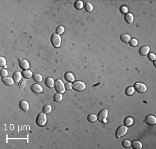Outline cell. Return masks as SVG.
Segmentation results:
<instances>
[{
	"mask_svg": "<svg viewBox=\"0 0 156 149\" xmlns=\"http://www.w3.org/2000/svg\"><path fill=\"white\" fill-rule=\"evenodd\" d=\"M51 42L54 47L59 48L61 45V37L56 33H54L51 36Z\"/></svg>",
	"mask_w": 156,
	"mask_h": 149,
	"instance_id": "6da1fadb",
	"label": "cell"
},
{
	"mask_svg": "<svg viewBox=\"0 0 156 149\" xmlns=\"http://www.w3.org/2000/svg\"><path fill=\"white\" fill-rule=\"evenodd\" d=\"M47 116H46V114H44V112H41L38 114L35 119L36 124L38 126H44L47 123Z\"/></svg>",
	"mask_w": 156,
	"mask_h": 149,
	"instance_id": "7a4b0ae2",
	"label": "cell"
},
{
	"mask_svg": "<svg viewBox=\"0 0 156 149\" xmlns=\"http://www.w3.org/2000/svg\"><path fill=\"white\" fill-rule=\"evenodd\" d=\"M54 87L56 91L58 93L62 94V93L65 92V86L63 82L61 80L58 79V80H56L54 83Z\"/></svg>",
	"mask_w": 156,
	"mask_h": 149,
	"instance_id": "3957f363",
	"label": "cell"
},
{
	"mask_svg": "<svg viewBox=\"0 0 156 149\" xmlns=\"http://www.w3.org/2000/svg\"><path fill=\"white\" fill-rule=\"evenodd\" d=\"M85 85L82 81L77 80V81L73 82L72 88H73V89H74L76 92H82L85 89Z\"/></svg>",
	"mask_w": 156,
	"mask_h": 149,
	"instance_id": "277c9868",
	"label": "cell"
},
{
	"mask_svg": "<svg viewBox=\"0 0 156 149\" xmlns=\"http://www.w3.org/2000/svg\"><path fill=\"white\" fill-rule=\"evenodd\" d=\"M128 131V128L126 126H120L117 128L115 132V136L117 138H120L124 136Z\"/></svg>",
	"mask_w": 156,
	"mask_h": 149,
	"instance_id": "5b68a950",
	"label": "cell"
},
{
	"mask_svg": "<svg viewBox=\"0 0 156 149\" xmlns=\"http://www.w3.org/2000/svg\"><path fill=\"white\" fill-rule=\"evenodd\" d=\"M133 88L135 89V90H136L137 92L139 93H144L147 89L146 86L142 83H135Z\"/></svg>",
	"mask_w": 156,
	"mask_h": 149,
	"instance_id": "8992f818",
	"label": "cell"
},
{
	"mask_svg": "<svg viewBox=\"0 0 156 149\" xmlns=\"http://www.w3.org/2000/svg\"><path fill=\"white\" fill-rule=\"evenodd\" d=\"M108 112L107 110H102L99 112L97 116V119L101 122V121H103L108 117Z\"/></svg>",
	"mask_w": 156,
	"mask_h": 149,
	"instance_id": "52a82bcc",
	"label": "cell"
},
{
	"mask_svg": "<svg viewBox=\"0 0 156 149\" xmlns=\"http://www.w3.org/2000/svg\"><path fill=\"white\" fill-rule=\"evenodd\" d=\"M144 122L149 126H153L156 123V118L153 115H147L145 117Z\"/></svg>",
	"mask_w": 156,
	"mask_h": 149,
	"instance_id": "ba28073f",
	"label": "cell"
},
{
	"mask_svg": "<svg viewBox=\"0 0 156 149\" xmlns=\"http://www.w3.org/2000/svg\"><path fill=\"white\" fill-rule=\"evenodd\" d=\"M19 107L24 112H27L29 110V105L28 103L26 101H20V103H19Z\"/></svg>",
	"mask_w": 156,
	"mask_h": 149,
	"instance_id": "9c48e42d",
	"label": "cell"
},
{
	"mask_svg": "<svg viewBox=\"0 0 156 149\" xmlns=\"http://www.w3.org/2000/svg\"><path fill=\"white\" fill-rule=\"evenodd\" d=\"M31 89L32 92L36 93V94H39L43 91V88H42L41 85L38 84H33L31 86Z\"/></svg>",
	"mask_w": 156,
	"mask_h": 149,
	"instance_id": "30bf717a",
	"label": "cell"
},
{
	"mask_svg": "<svg viewBox=\"0 0 156 149\" xmlns=\"http://www.w3.org/2000/svg\"><path fill=\"white\" fill-rule=\"evenodd\" d=\"M1 80H2V82L4 83V84L6 85H8V86H11V85H13V83H15L13 78H12L11 77H3Z\"/></svg>",
	"mask_w": 156,
	"mask_h": 149,
	"instance_id": "8fae6325",
	"label": "cell"
},
{
	"mask_svg": "<svg viewBox=\"0 0 156 149\" xmlns=\"http://www.w3.org/2000/svg\"><path fill=\"white\" fill-rule=\"evenodd\" d=\"M150 51V47L148 46H143L140 47V49L139 50V53L141 56H145L149 53Z\"/></svg>",
	"mask_w": 156,
	"mask_h": 149,
	"instance_id": "7c38bea8",
	"label": "cell"
},
{
	"mask_svg": "<svg viewBox=\"0 0 156 149\" xmlns=\"http://www.w3.org/2000/svg\"><path fill=\"white\" fill-rule=\"evenodd\" d=\"M19 66H20L21 69L25 70V69H28L29 68V63H28V62L27 60L22 59L19 62Z\"/></svg>",
	"mask_w": 156,
	"mask_h": 149,
	"instance_id": "4fadbf2b",
	"label": "cell"
},
{
	"mask_svg": "<svg viewBox=\"0 0 156 149\" xmlns=\"http://www.w3.org/2000/svg\"><path fill=\"white\" fill-rule=\"evenodd\" d=\"M22 74L20 72H15L13 75V78L15 81V83H19L20 80H22Z\"/></svg>",
	"mask_w": 156,
	"mask_h": 149,
	"instance_id": "5bb4252c",
	"label": "cell"
},
{
	"mask_svg": "<svg viewBox=\"0 0 156 149\" xmlns=\"http://www.w3.org/2000/svg\"><path fill=\"white\" fill-rule=\"evenodd\" d=\"M124 19L128 24H132L133 22V20H134V16H133V14L127 13L124 16Z\"/></svg>",
	"mask_w": 156,
	"mask_h": 149,
	"instance_id": "9a60e30c",
	"label": "cell"
},
{
	"mask_svg": "<svg viewBox=\"0 0 156 149\" xmlns=\"http://www.w3.org/2000/svg\"><path fill=\"white\" fill-rule=\"evenodd\" d=\"M54 80L53 78H51L50 77L47 78V79L45 80V85H47V88H52L54 86Z\"/></svg>",
	"mask_w": 156,
	"mask_h": 149,
	"instance_id": "2e32d148",
	"label": "cell"
},
{
	"mask_svg": "<svg viewBox=\"0 0 156 149\" xmlns=\"http://www.w3.org/2000/svg\"><path fill=\"white\" fill-rule=\"evenodd\" d=\"M133 149H141L142 148V144L141 143L140 141H137V140H135V141H132L131 143V145Z\"/></svg>",
	"mask_w": 156,
	"mask_h": 149,
	"instance_id": "e0dca14e",
	"label": "cell"
},
{
	"mask_svg": "<svg viewBox=\"0 0 156 149\" xmlns=\"http://www.w3.org/2000/svg\"><path fill=\"white\" fill-rule=\"evenodd\" d=\"M65 78L66 79V80L69 81L70 83H72V82H74V81H75L73 74H71V73L70 72H67L65 74Z\"/></svg>",
	"mask_w": 156,
	"mask_h": 149,
	"instance_id": "ac0fdd59",
	"label": "cell"
},
{
	"mask_svg": "<svg viewBox=\"0 0 156 149\" xmlns=\"http://www.w3.org/2000/svg\"><path fill=\"white\" fill-rule=\"evenodd\" d=\"M22 76L24 77L25 78H30L33 76V73L31 72V71L28 70V69H25L22 72Z\"/></svg>",
	"mask_w": 156,
	"mask_h": 149,
	"instance_id": "d6986e66",
	"label": "cell"
},
{
	"mask_svg": "<svg viewBox=\"0 0 156 149\" xmlns=\"http://www.w3.org/2000/svg\"><path fill=\"white\" fill-rule=\"evenodd\" d=\"M74 8H76V10H81L83 8L84 6V4L83 2L81 1H76L74 3Z\"/></svg>",
	"mask_w": 156,
	"mask_h": 149,
	"instance_id": "ffe728a7",
	"label": "cell"
},
{
	"mask_svg": "<svg viewBox=\"0 0 156 149\" xmlns=\"http://www.w3.org/2000/svg\"><path fill=\"white\" fill-rule=\"evenodd\" d=\"M120 39L124 43H128L130 40V36L128 34H122L120 36Z\"/></svg>",
	"mask_w": 156,
	"mask_h": 149,
	"instance_id": "44dd1931",
	"label": "cell"
},
{
	"mask_svg": "<svg viewBox=\"0 0 156 149\" xmlns=\"http://www.w3.org/2000/svg\"><path fill=\"white\" fill-rule=\"evenodd\" d=\"M133 122H134V121H133V118H131V117H126V118L124 119V126L128 127V126H132Z\"/></svg>",
	"mask_w": 156,
	"mask_h": 149,
	"instance_id": "7402d4cb",
	"label": "cell"
},
{
	"mask_svg": "<svg viewBox=\"0 0 156 149\" xmlns=\"http://www.w3.org/2000/svg\"><path fill=\"white\" fill-rule=\"evenodd\" d=\"M134 92H135V89L133 87H128V88H127L126 89V90H125V93H126V94L127 96H132L134 94Z\"/></svg>",
	"mask_w": 156,
	"mask_h": 149,
	"instance_id": "603a6c76",
	"label": "cell"
},
{
	"mask_svg": "<svg viewBox=\"0 0 156 149\" xmlns=\"http://www.w3.org/2000/svg\"><path fill=\"white\" fill-rule=\"evenodd\" d=\"M33 79L37 83H40L43 80V76L40 74H33Z\"/></svg>",
	"mask_w": 156,
	"mask_h": 149,
	"instance_id": "cb8c5ba5",
	"label": "cell"
},
{
	"mask_svg": "<svg viewBox=\"0 0 156 149\" xmlns=\"http://www.w3.org/2000/svg\"><path fill=\"white\" fill-rule=\"evenodd\" d=\"M51 110H52V107L51 105L47 104V105H45L43 108V112L44 114H49L51 112Z\"/></svg>",
	"mask_w": 156,
	"mask_h": 149,
	"instance_id": "d4e9b609",
	"label": "cell"
},
{
	"mask_svg": "<svg viewBox=\"0 0 156 149\" xmlns=\"http://www.w3.org/2000/svg\"><path fill=\"white\" fill-rule=\"evenodd\" d=\"M87 120H88L89 122H95L97 120V115H95L94 114H90L87 117Z\"/></svg>",
	"mask_w": 156,
	"mask_h": 149,
	"instance_id": "484cf974",
	"label": "cell"
},
{
	"mask_svg": "<svg viewBox=\"0 0 156 149\" xmlns=\"http://www.w3.org/2000/svg\"><path fill=\"white\" fill-rule=\"evenodd\" d=\"M85 9L86 11L87 12L92 11V10H93V6H92V4H90V2H86L85 4Z\"/></svg>",
	"mask_w": 156,
	"mask_h": 149,
	"instance_id": "4316f807",
	"label": "cell"
},
{
	"mask_svg": "<svg viewBox=\"0 0 156 149\" xmlns=\"http://www.w3.org/2000/svg\"><path fill=\"white\" fill-rule=\"evenodd\" d=\"M62 99V96L61 94L60 93H56L55 94L54 96V100L56 102H60L61 101Z\"/></svg>",
	"mask_w": 156,
	"mask_h": 149,
	"instance_id": "83f0119b",
	"label": "cell"
},
{
	"mask_svg": "<svg viewBox=\"0 0 156 149\" xmlns=\"http://www.w3.org/2000/svg\"><path fill=\"white\" fill-rule=\"evenodd\" d=\"M130 145H131L130 141H129V140H127V139H125L124 141H123V142H122V146H123V147H124L126 149L130 147Z\"/></svg>",
	"mask_w": 156,
	"mask_h": 149,
	"instance_id": "f1b7e54d",
	"label": "cell"
},
{
	"mask_svg": "<svg viewBox=\"0 0 156 149\" xmlns=\"http://www.w3.org/2000/svg\"><path fill=\"white\" fill-rule=\"evenodd\" d=\"M137 44H138V42H137V40L135 38H133V39H130V42H129V45H130L131 46H136L137 45Z\"/></svg>",
	"mask_w": 156,
	"mask_h": 149,
	"instance_id": "f546056e",
	"label": "cell"
},
{
	"mask_svg": "<svg viewBox=\"0 0 156 149\" xmlns=\"http://www.w3.org/2000/svg\"><path fill=\"white\" fill-rule=\"evenodd\" d=\"M56 33L57 34H62V33H63V32H64V28H63V27H62V26H59V27H58L57 28H56Z\"/></svg>",
	"mask_w": 156,
	"mask_h": 149,
	"instance_id": "4dcf8cb0",
	"label": "cell"
},
{
	"mask_svg": "<svg viewBox=\"0 0 156 149\" xmlns=\"http://www.w3.org/2000/svg\"><path fill=\"white\" fill-rule=\"evenodd\" d=\"M148 59H149V60H151V61H154V60H156V55L154 54H153V53H150V54H148Z\"/></svg>",
	"mask_w": 156,
	"mask_h": 149,
	"instance_id": "1f68e13d",
	"label": "cell"
},
{
	"mask_svg": "<svg viewBox=\"0 0 156 149\" xmlns=\"http://www.w3.org/2000/svg\"><path fill=\"white\" fill-rule=\"evenodd\" d=\"M6 65V60L4 57H0V65L1 67H4Z\"/></svg>",
	"mask_w": 156,
	"mask_h": 149,
	"instance_id": "d6a6232c",
	"label": "cell"
},
{
	"mask_svg": "<svg viewBox=\"0 0 156 149\" xmlns=\"http://www.w3.org/2000/svg\"><path fill=\"white\" fill-rule=\"evenodd\" d=\"M1 76L2 77H6L8 76V72L5 69H2L1 70Z\"/></svg>",
	"mask_w": 156,
	"mask_h": 149,
	"instance_id": "836d02e7",
	"label": "cell"
},
{
	"mask_svg": "<svg viewBox=\"0 0 156 149\" xmlns=\"http://www.w3.org/2000/svg\"><path fill=\"white\" fill-rule=\"evenodd\" d=\"M120 11L122 13H126V14L128 13V8L126 6H122L121 8H120Z\"/></svg>",
	"mask_w": 156,
	"mask_h": 149,
	"instance_id": "e575fe53",
	"label": "cell"
},
{
	"mask_svg": "<svg viewBox=\"0 0 156 149\" xmlns=\"http://www.w3.org/2000/svg\"><path fill=\"white\" fill-rule=\"evenodd\" d=\"M65 86V89H67V90H70V89H72V85H71V83H67Z\"/></svg>",
	"mask_w": 156,
	"mask_h": 149,
	"instance_id": "d590c367",
	"label": "cell"
},
{
	"mask_svg": "<svg viewBox=\"0 0 156 149\" xmlns=\"http://www.w3.org/2000/svg\"><path fill=\"white\" fill-rule=\"evenodd\" d=\"M26 83H27V80H22L21 82H20V88H24V86H25V85H26Z\"/></svg>",
	"mask_w": 156,
	"mask_h": 149,
	"instance_id": "8d00e7d4",
	"label": "cell"
}]
</instances>
